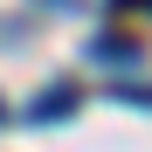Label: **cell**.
Returning <instances> with one entry per match:
<instances>
[{
	"instance_id": "cell-1",
	"label": "cell",
	"mask_w": 152,
	"mask_h": 152,
	"mask_svg": "<svg viewBox=\"0 0 152 152\" xmlns=\"http://www.w3.org/2000/svg\"><path fill=\"white\" fill-rule=\"evenodd\" d=\"M76 104H83V90H76V83H56L42 104H28V118H35V124H56V118H62V111H76Z\"/></svg>"
},
{
	"instance_id": "cell-2",
	"label": "cell",
	"mask_w": 152,
	"mask_h": 152,
	"mask_svg": "<svg viewBox=\"0 0 152 152\" xmlns=\"http://www.w3.org/2000/svg\"><path fill=\"white\" fill-rule=\"evenodd\" d=\"M97 62H111V69L138 62V42H124V35H104V42H97Z\"/></svg>"
},
{
	"instance_id": "cell-3",
	"label": "cell",
	"mask_w": 152,
	"mask_h": 152,
	"mask_svg": "<svg viewBox=\"0 0 152 152\" xmlns=\"http://www.w3.org/2000/svg\"><path fill=\"white\" fill-rule=\"evenodd\" d=\"M118 104H145V111H152V90H145V83H118Z\"/></svg>"
},
{
	"instance_id": "cell-4",
	"label": "cell",
	"mask_w": 152,
	"mask_h": 152,
	"mask_svg": "<svg viewBox=\"0 0 152 152\" xmlns=\"http://www.w3.org/2000/svg\"><path fill=\"white\" fill-rule=\"evenodd\" d=\"M0 124H7V104H0Z\"/></svg>"
}]
</instances>
